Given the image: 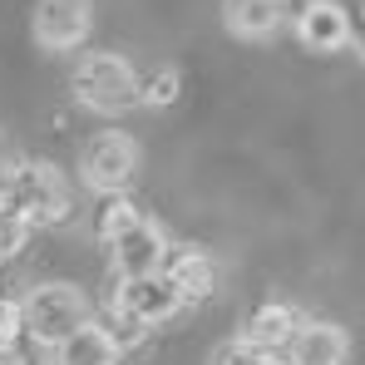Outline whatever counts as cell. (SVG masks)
<instances>
[{"label": "cell", "instance_id": "obj_1", "mask_svg": "<svg viewBox=\"0 0 365 365\" xmlns=\"http://www.w3.org/2000/svg\"><path fill=\"white\" fill-rule=\"evenodd\" d=\"M20 306H25V331L40 346H50V351L94 321V306H89V297L74 282H45V287H35Z\"/></svg>", "mask_w": 365, "mask_h": 365}, {"label": "cell", "instance_id": "obj_2", "mask_svg": "<svg viewBox=\"0 0 365 365\" xmlns=\"http://www.w3.org/2000/svg\"><path fill=\"white\" fill-rule=\"evenodd\" d=\"M0 207L20 222H60L69 207V187L50 163H20L0 182Z\"/></svg>", "mask_w": 365, "mask_h": 365}, {"label": "cell", "instance_id": "obj_3", "mask_svg": "<svg viewBox=\"0 0 365 365\" xmlns=\"http://www.w3.org/2000/svg\"><path fill=\"white\" fill-rule=\"evenodd\" d=\"M74 94H79L94 114H119V109H128V104L143 99V84H138L133 64L123 60V55L99 50V55H89V60L74 69Z\"/></svg>", "mask_w": 365, "mask_h": 365}, {"label": "cell", "instance_id": "obj_4", "mask_svg": "<svg viewBox=\"0 0 365 365\" xmlns=\"http://www.w3.org/2000/svg\"><path fill=\"white\" fill-rule=\"evenodd\" d=\"M79 173H84V182H89L94 192L119 197L123 187L133 182V173H138V143H133L123 128L94 133L89 148H84V158H79Z\"/></svg>", "mask_w": 365, "mask_h": 365}, {"label": "cell", "instance_id": "obj_5", "mask_svg": "<svg viewBox=\"0 0 365 365\" xmlns=\"http://www.w3.org/2000/svg\"><path fill=\"white\" fill-rule=\"evenodd\" d=\"M114 272H119L123 282H133V277H163V267H168V232L153 222V217H138L128 232H119L114 242Z\"/></svg>", "mask_w": 365, "mask_h": 365}, {"label": "cell", "instance_id": "obj_6", "mask_svg": "<svg viewBox=\"0 0 365 365\" xmlns=\"http://www.w3.org/2000/svg\"><path fill=\"white\" fill-rule=\"evenodd\" d=\"M178 306L182 302L168 287V277H133V282H119V292H114V311L133 326H163Z\"/></svg>", "mask_w": 365, "mask_h": 365}, {"label": "cell", "instance_id": "obj_7", "mask_svg": "<svg viewBox=\"0 0 365 365\" xmlns=\"http://www.w3.org/2000/svg\"><path fill=\"white\" fill-rule=\"evenodd\" d=\"M351 10L341 0H306L302 15H297V40L316 55H336L351 45Z\"/></svg>", "mask_w": 365, "mask_h": 365}, {"label": "cell", "instance_id": "obj_8", "mask_svg": "<svg viewBox=\"0 0 365 365\" xmlns=\"http://www.w3.org/2000/svg\"><path fill=\"white\" fill-rule=\"evenodd\" d=\"M94 5L89 0H40L35 5V40L45 50H74L89 35Z\"/></svg>", "mask_w": 365, "mask_h": 365}, {"label": "cell", "instance_id": "obj_9", "mask_svg": "<svg viewBox=\"0 0 365 365\" xmlns=\"http://www.w3.org/2000/svg\"><path fill=\"white\" fill-rule=\"evenodd\" d=\"M346 356H351V341L331 321H302V331L287 346L292 365H346Z\"/></svg>", "mask_w": 365, "mask_h": 365}, {"label": "cell", "instance_id": "obj_10", "mask_svg": "<svg viewBox=\"0 0 365 365\" xmlns=\"http://www.w3.org/2000/svg\"><path fill=\"white\" fill-rule=\"evenodd\" d=\"M222 25L237 40H267L287 25V0H222Z\"/></svg>", "mask_w": 365, "mask_h": 365}, {"label": "cell", "instance_id": "obj_11", "mask_svg": "<svg viewBox=\"0 0 365 365\" xmlns=\"http://www.w3.org/2000/svg\"><path fill=\"white\" fill-rule=\"evenodd\" d=\"M163 277H168V287L178 292V302H207V297H212V287H217V272H212L207 252H197V247L168 252Z\"/></svg>", "mask_w": 365, "mask_h": 365}, {"label": "cell", "instance_id": "obj_12", "mask_svg": "<svg viewBox=\"0 0 365 365\" xmlns=\"http://www.w3.org/2000/svg\"><path fill=\"white\" fill-rule=\"evenodd\" d=\"M55 365H119V336L89 321L84 331H74L69 341L55 346Z\"/></svg>", "mask_w": 365, "mask_h": 365}, {"label": "cell", "instance_id": "obj_13", "mask_svg": "<svg viewBox=\"0 0 365 365\" xmlns=\"http://www.w3.org/2000/svg\"><path fill=\"white\" fill-rule=\"evenodd\" d=\"M302 331V316L292 311V306H282V302H267V306H257L252 311V321H247V336L242 341H252L257 351H282V346H292V336Z\"/></svg>", "mask_w": 365, "mask_h": 365}, {"label": "cell", "instance_id": "obj_14", "mask_svg": "<svg viewBox=\"0 0 365 365\" xmlns=\"http://www.w3.org/2000/svg\"><path fill=\"white\" fill-rule=\"evenodd\" d=\"M138 217H143V212H138L133 202H123V197H109V202L99 207V237H104V242H114V237H119V232H128Z\"/></svg>", "mask_w": 365, "mask_h": 365}, {"label": "cell", "instance_id": "obj_15", "mask_svg": "<svg viewBox=\"0 0 365 365\" xmlns=\"http://www.w3.org/2000/svg\"><path fill=\"white\" fill-rule=\"evenodd\" d=\"M212 365H272V356L267 351H257L252 341H227V346H217V356H212Z\"/></svg>", "mask_w": 365, "mask_h": 365}, {"label": "cell", "instance_id": "obj_16", "mask_svg": "<svg viewBox=\"0 0 365 365\" xmlns=\"http://www.w3.org/2000/svg\"><path fill=\"white\" fill-rule=\"evenodd\" d=\"M25 227H30V222H20L15 212H5V207H0V262H10V257L20 252V242H25Z\"/></svg>", "mask_w": 365, "mask_h": 365}, {"label": "cell", "instance_id": "obj_17", "mask_svg": "<svg viewBox=\"0 0 365 365\" xmlns=\"http://www.w3.org/2000/svg\"><path fill=\"white\" fill-rule=\"evenodd\" d=\"M20 331H25V306L20 302H0V351H10Z\"/></svg>", "mask_w": 365, "mask_h": 365}, {"label": "cell", "instance_id": "obj_18", "mask_svg": "<svg viewBox=\"0 0 365 365\" xmlns=\"http://www.w3.org/2000/svg\"><path fill=\"white\" fill-rule=\"evenodd\" d=\"M173 94H178V74H173V69H163V74L143 89V99H148V104H173Z\"/></svg>", "mask_w": 365, "mask_h": 365}, {"label": "cell", "instance_id": "obj_19", "mask_svg": "<svg viewBox=\"0 0 365 365\" xmlns=\"http://www.w3.org/2000/svg\"><path fill=\"white\" fill-rule=\"evenodd\" d=\"M0 365H25V356H20V351L10 346V351H0Z\"/></svg>", "mask_w": 365, "mask_h": 365}]
</instances>
